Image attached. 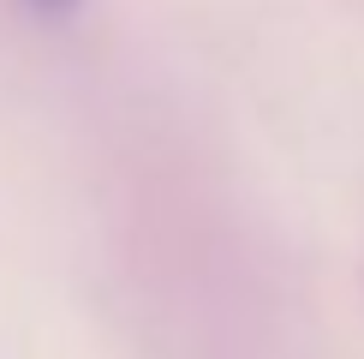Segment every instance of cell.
Segmentation results:
<instances>
[{
    "instance_id": "cell-1",
    "label": "cell",
    "mask_w": 364,
    "mask_h": 359,
    "mask_svg": "<svg viewBox=\"0 0 364 359\" xmlns=\"http://www.w3.org/2000/svg\"><path fill=\"white\" fill-rule=\"evenodd\" d=\"M30 6H42V12H66L72 0H30Z\"/></svg>"
}]
</instances>
